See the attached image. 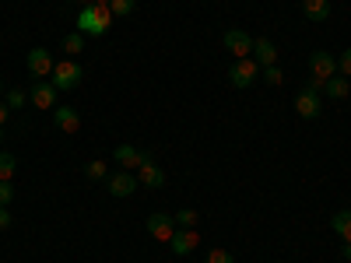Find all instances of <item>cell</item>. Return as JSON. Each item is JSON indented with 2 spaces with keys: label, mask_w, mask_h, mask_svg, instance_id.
I'll return each instance as SVG.
<instances>
[{
  "label": "cell",
  "mask_w": 351,
  "mask_h": 263,
  "mask_svg": "<svg viewBox=\"0 0 351 263\" xmlns=\"http://www.w3.org/2000/svg\"><path fill=\"white\" fill-rule=\"evenodd\" d=\"M109 25H112V11H109V4H84L81 11H77V32L88 39H99V36H106L109 32Z\"/></svg>",
  "instance_id": "obj_1"
},
{
  "label": "cell",
  "mask_w": 351,
  "mask_h": 263,
  "mask_svg": "<svg viewBox=\"0 0 351 263\" xmlns=\"http://www.w3.org/2000/svg\"><path fill=\"white\" fill-rule=\"evenodd\" d=\"M309 74H313V77H309L306 88L319 95V92H324V84H327L330 77H337V56L327 53V49H316V53L309 56Z\"/></svg>",
  "instance_id": "obj_2"
},
{
  "label": "cell",
  "mask_w": 351,
  "mask_h": 263,
  "mask_svg": "<svg viewBox=\"0 0 351 263\" xmlns=\"http://www.w3.org/2000/svg\"><path fill=\"white\" fill-rule=\"evenodd\" d=\"M53 81V88L56 92H74V88L81 84V77H84V71H81V64H74V60H60L53 67V74H49Z\"/></svg>",
  "instance_id": "obj_3"
},
{
  "label": "cell",
  "mask_w": 351,
  "mask_h": 263,
  "mask_svg": "<svg viewBox=\"0 0 351 263\" xmlns=\"http://www.w3.org/2000/svg\"><path fill=\"white\" fill-rule=\"evenodd\" d=\"M225 49L236 56V60H246V56H253V36H246L243 28H228V32L221 36Z\"/></svg>",
  "instance_id": "obj_4"
},
{
  "label": "cell",
  "mask_w": 351,
  "mask_h": 263,
  "mask_svg": "<svg viewBox=\"0 0 351 263\" xmlns=\"http://www.w3.org/2000/svg\"><path fill=\"white\" fill-rule=\"evenodd\" d=\"M256 77H260V64L253 60V56H246V60H236V64H232V71H228L232 88H250Z\"/></svg>",
  "instance_id": "obj_5"
},
{
  "label": "cell",
  "mask_w": 351,
  "mask_h": 263,
  "mask_svg": "<svg viewBox=\"0 0 351 263\" xmlns=\"http://www.w3.org/2000/svg\"><path fill=\"white\" fill-rule=\"evenodd\" d=\"M25 67H28V74H32V77H49L56 64H53L49 49L36 46V49H28V56H25Z\"/></svg>",
  "instance_id": "obj_6"
},
{
  "label": "cell",
  "mask_w": 351,
  "mask_h": 263,
  "mask_svg": "<svg viewBox=\"0 0 351 263\" xmlns=\"http://www.w3.org/2000/svg\"><path fill=\"white\" fill-rule=\"evenodd\" d=\"M169 246H172L176 256H190V253L200 246L197 228H176V231H172V239H169Z\"/></svg>",
  "instance_id": "obj_7"
},
{
  "label": "cell",
  "mask_w": 351,
  "mask_h": 263,
  "mask_svg": "<svg viewBox=\"0 0 351 263\" xmlns=\"http://www.w3.org/2000/svg\"><path fill=\"white\" fill-rule=\"evenodd\" d=\"M56 88L49 84V81H36L32 84V92H28V102H32L36 109H56Z\"/></svg>",
  "instance_id": "obj_8"
},
{
  "label": "cell",
  "mask_w": 351,
  "mask_h": 263,
  "mask_svg": "<svg viewBox=\"0 0 351 263\" xmlns=\"http://www.w3.org/2000/svg\"><path fill=\"white\" fill-rule=\"evenodd\" d=\"M172 231H176V218H172V214H162V211H158V214L148 218V236H152V239L169 242V239H172Z\"/></svg>",
  "instance_id": "obj_9"
},
{
  "label": "cell",
  "mask_w": 351,
  "mask_h": 263,
  "mask_svg": "<svg viewBox=\"0 0 351 263\" xmlns=\"http://www.w3.org/2000/svg\"><path fill=\"white\" fill-rule=\"evenodd\" d=\"M53 123H56V130H64V134H77L81 130V116H77L74 105H56L53 109Z\"/></svg>",
  "instance_id": "obj_10"
},
{
  "label": "cell",
  "mask_w": 351,
  "mask_h": 263,
  "mask_svg": "<svg viewBox=\"0 0 351 263\" xmlns=\"http://www.w3.org/2000/svg\"><path fill=\"white\" fill-rule=\"evenodd\" d=\"M295 112L302 116V120H319V95L309 92V88H302V92L295 95Z\"/></svg>",
  "instance_id": "obj_11"
},
{
  "label": "cell",
  "mask_w": 351,
  "mask_h": 263,
  "mask_svg": "<svg viewBox=\"0 0 351 263\" xmlns=\"http://www.w3.org/2000/svg\"><path fill=\"white\" fill-rule=\"evenodd\" d=\"M109 193L116 197V200H123V197H134V190H137V179L130 172H116V175H109Z\"/></svg>",
  "instance_id": "obj_12"
},
{
  "label": "cell",
  "mask_w": 351,
  "mask_h": 263,
  "mask_svg": "<svg viewBox=\"0 0 351 263\" xmlns=\"http://www.w3.org/2000/svg\"><path fill=\"white\" fill-rule=\"evenodd\" d=\"M253 60L260 64V71L263 67H274V60H278V46L271 42V39H253Z\"/></svg>",
  "instance_id": "obj_13"
},
{
  "label": "cell",
  "mask_w": 351,
  "mask_h": 263,
  "mask_svg": "<svg viewBox=\"0 0 351 263\" xmlns=\"http://www.w3.org/2000/svg\"><path fill=\"white\" fill-rule=\"evenodd\" d=\"M112 158L120 162V168H134V165L141 168V165H144V158H148V155H141V151L134 148V144H116Z\"/></svg>",
  "instance_id": "obj_14"
},
{
  "label": "cell",
  "mask_w": 351,
  "mask_h": 263,
  "mask_svg": "<svg viewBox=\"0 0 351 263\" xmlns=\"http://www.w3.org/2000/svg\"><path fill=\"white\" fill-rule=\"evenodd\" d=\"M137 183H144L148 190H158V186H165V172L152 162V158H144V165H141V179Z\"/></svg>",
  "instance_id": "obj_15"
},
{
  "label": "cell",
  "mask_w": 351,
  "mask_h": 263,
  "mask_svg": "<svg viewBox=\"0 0 351 263\" xmlns=\"http://www.w3.org/2000/svg\"><path fill=\"white\" fill-rule=\"evenodd\" d=\"M302 14L309 21H327L330 18V0H302Z\"/></svg>",
  "instance_id": "obj_16"
},
{
  "label": "cell",
  "mask_w": 351,
  "mask_h": 263,
  "mask_svg": "<svg viewBox=\"0 0 351 263\" xmlns=\"http://www.w3.org/2000/svg\"><path fill=\"white\" fill-rule=\"evenodd\" d=\"M330 228L337 231L344 242H351V211H337V214L330 218Z\"/></svg>",
  "instance_id": "obj_17"
},
{
  "label": "cell",
  "mask_w": 351,
  "mask_h": 263,
  "mask_svg": "<svg viewBox=\"0 0 351 263\" xmlns=\"http://www.w3.org/2000/svg\"><path fill=\"white\" fill-rule=\"evenodd\" d=\"M324 92H327L330 99H348V92H351V84H348V77H330V81L324 84Z\"/></svg>",
  "instance_id": "obj_18"
},
{
  "label": "cell",
  "mask_w": 351,
  "mask_h": 263,
  "mask_svg": "<svg viewBox=\"0 0 351 263\" xmlns=\"http://www.w3.org/2000/svg\"><path fill=\"white\" fill-rule=\"evenodd\" d=\"M134 8H137V0H109L112 18H127V14H134Z\"/></svg>",
  "instance_id": "obj_19"
},
{
  "label": "cell",
  "mask_w": 351,
  "mask_h": 263,
  "mask_svg": "<svg viewBox=\"0 0 351 263\" xmlns=\"http://www.w3.org/2000/svg\"><path fill=\"white\" fill-rule=\"evenodd\" d=\"M197 221H200V214H197V211H190V208L176 211V228H197Z\"/></svg>",
  "instance_id": "obj_20"
},
{
  "label": "cell",
  "mask_w": 351,
  "mask_h": 263,
  "mask_svg": "<svg viewBox=\"0 0 351 263\" xmlns=\"http://www.w3.org/2000/svg\"><path fill=\"white\" fill-rule=\"evenodd\" d=\"M81 49H84V36H81V32L64 36V53H67V56H77Z\"/></svg>",
  "instance_id": "obj_21"
},
{
  "label": "cell",
  "mask_w": 351,
  "mask_h": 263,
  "mask_svg": "<svg viewBox=\"0 0 351 263\" xmlns=\"http://www.w3.org/2000/svg\"><path fill=\"white\" fill-rule=\"evenodd\" d=\"M14 168H18V158L8 155V151H0V179H11Z\"/></svg>",
  "instance_id": "obj_22"
},
{
  "label": "cell",
  "mask_w": 351,
  "mask_h": 263,
  "mask_svg": "<svg viewBox=\"0 0 351 263\" xmlns=\"http://www.w3.org/2000/svg\"><path fill=\"white\" fill-rule=\"evenodd\" d=\"M260 77L267 81V84H274V88L285 81V74H281V67H278V64H274V67H263V71H260Z\"/></svg>",
  "instance_id": "obj_23"
},
{
  "label": "cell",
  "mask_w": 351,
  "mask_h": 263,
  "mask_svg": "<svg viewBox=\"0 0 351 263\" xmlns=\"http://www.w3.org/2000/svg\"><path fill=\"white\" fill-rule=\"evenodd\" d=\"M84 175H88V179H106V162H88Z\"/></svg>",
  "instance_id": "obj_24"
},
{
  "label": "cell",
  "mask_w": 351,
  "mask_h": 263,
  "mask_svg": "<svg viewBox=\"0 0 351 263\" xmlns=\"http://www.w3.org/2000/svg\"><path fill=\"white\" fill-rule=\"evenodd\" d=\"M11 200H14V186H11V179H0V208H8Z\"/></svg>",
  "instance_id": "obj_25"
},
{
  "label": "cell",
  "mask_w": 351,
  "mask_h": 263,
  "mask_svg": "<svg viewBox=\"0 0 351 263\" xmlns=\"http://www.w3.org/2000/svg\"><path fill=\"white\" fill-rule=\"evenodd\" d=\"M25 92H21V88H11V92H8V109H21L25 105Z\"/></svg>",
  "instance_id": "obj_26"
},
{
  "label": "cell",
  "mask_w": 351,
  "mask_h": 263,
  "mask_svg": "<svg viewBox=\"0 0 351 263\" xmlns=\"http://www.w3.org/2000/svg\"><path fill=\"white\" fill-rule=\"evenodd\" d=\"M208 263H236V260H232L228 249H211V253H208Z\"/></svg>",
  "instance_id": "obj_27"
},
{
  "label": "cell",
  "mask_w": 351,
  "mask_h": 263,
  "mask_svg": "<svg viewBox=\"0 0 351 263\" xmlns=\"http://www.w3.org/2000/svg\"><path fill=\"white\" fill-rule=\"evenodd\" d=\"M337 71H341L344 77H351V49H344V53L337 56Z\"/></svg>",
  "instance_id": "obj_28"
},
{
  "label": "cell",
  "mask_w": 351,
  "mask_h": 263,
  "mask_svg": "<svg viewBox=\"0 0 351 263\" xmlns=\"http://www.w3.org/2000/svg\"><path fill=\"white\" fill-rule=\"evenodd\" d=\"M4 228H11V211L0 208V231H4Z\"/></svg>",
  "instance_id": "obj_29"
},
{
  "label": "cell",
  "mask_w": 351,
  "mask_h": 263,
  "mask_svg": "<svg viewBox=\"0 0 351 263\" xmlns=\"http://www.w3.org/2000/svg\"><path fill=\"white\" fill-rule=\"evenodd\" d=\"M8 112H11L8 105H0V130H4V123H8Z\"/></svg>",
  "instance_id": "obj_30"
},
{
  "label": "cell",
  "mask_w": 351,
  "mask_h": 263,
  "mask_svg": "<svg viewBox=\"0 0 351 263\" xmlns=\"http://www.w3.org/2000/svg\"><path fill=\"white\" fill-rule=\"evenodd\" d=\"M341 253H344V260H351V242H344V246H341Z\"/></svg>",
  "instance_id": "obj_31"
},
{
  "label": "cell",
  "mask_w": 351,
  "mask_h": 263,
  "mask_svg": "<svg viewBox=\"0 0 351 263\" xmlns=\"http://www.w3.org/2000/svg\"><path fill=\"white\" fill-rule=\"evenodd\" d=\"M84 4H109V0H84Z\"/></svg>",
  "instance_id": "obj_32"
},
{
  "label": "cell",
  "mask_w": 351,
  "mask_h": 263,
  "mask_svg": "<svg viewBox=\"0 0 351 263\" xmlns=\"http://www.w3.org/2000/svg\"><path fill=\"white\" fill-rule=\"evenodd\" d=\"M0 99H4V77H0Z\"/></svg>",
  "instance_id": "obj_33"
}]
</instances>
